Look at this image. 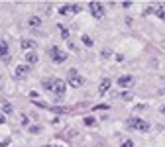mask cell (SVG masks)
<instances>
[{
	"label": "cell",
	"instance_id": "cell-24",
	"mask_svg": "<svg viewBox=\"0 0 165 147\" xmlns=\"http://www.w3.org/2000/svg\"><path fill=\"white\" fill-rule=\"evenodd\" d=\"M71 12L79 14V12H81V6H79V4H71Z\"/></svg>",
	"mask_w": 165,
	"mask_h": 147
},
{
	"label": "cell",
	"instance_id": "cell-12",
	"mask_svg": "<svg viewBox=\"0 0 165 147\" xmlns=\"http://www.w3.org/2000/svg\"><path fill=\"white\" fill-rule=\"evenodd\" d=\"M8 55V43L4 39H0V57H6Z\"/></svg>",
	"mask_w": 165,
	"mask_h": 147
},
{
	"label": "cell",
	"instance_id": "cell-28",
	"mask_svg": "<svg viewBox=\"0 0 165 147\" xmlns=\"http://www.w3.org/2000/svg\"><path fill=\"white\" fill-rule=\"evenodd\" d=\"M22 124L28 125V116H26V114H22Z\"/></svg>",
	"mask_w": 165,
	"mask_h": 147
},
{
	"label": "cell",
	"instance_id": "cell-30",
	"mask_svg": "<svg viewBox=\"0 0 165 147\" xmlns=\"http://www.w3.org/2000/svg\"><path fill=\"white\" fill-rule=\"evenodd\" d=\"M4 122H6V116H4V114H0V124H4Z\"/></svg>",
	"mask_w": 165,
	"mask_h": 147
},
{
	"label": "cell",
	"instance_id": "cell-31",
	"mask_svg": "<svg viewBox=\"0 0 165 147\" xmlns=\"http://www.w3.org/2000/svg\"><path fill=\"white\" fill-rule=\"evenodd\" d=\"M161 47H163V49H165V39H163V41H161Z\"/></svg>",
	"mask_w": 165,
	"mask_h": 147
},
{
	"label": "cell",
	"instance_id": "cell-11",
	"mask_svg": "<svg viewBox=\"0 0 165 147\" xmlns=\"http://www.w3.org/2000/svg\"><path fill=\"white\" fill-rule=\"evenodd\" d=\"M28 24H30L32 28H39L41 26V18H39V16H32V18L28 20Z\"/></svg>",
	"mask_w": 165,
	"mask_h": 147
},
{
	"label": "cell",
	"instance_id": "cell-7",
	"mask_svg": "<svg viewBox=\"0 0 165 147\" xmlns=\"http://www.w3.org/2000/svg\"><path fill=\"white\" fill-rule=\"evenodd\" d=\"M20 45H22V49H24V51H35V47H38V43H35V41L34 39H22V41H20Z\"/></svg>",
	"mask_w": 165,
	"mask_h": 147
},
{
	"label": "cell",
	"instance_id": "cell-18",
	"mask_svg": "<svg viewBox=\"0 0 165 147\" xmlns=\"http://www.w3.org/2000/svg\"><path fill=\"white\" fill-rule=\"evenodd\" d=\"M67 12H71V6H69V4H63V6L59 8V14H67Z\"/></svg>",
	"mask_w": 165,
	"mask_h": 147
},
{
	"label": "cell",
	"instance_id": "cell-6",
	"mask_svg": "<svg viewBox=\"0 0 165 147\" xmlns=\"http://www.w3.org/2000/svg\"><path fill=\"white\" fill-rule=\"evenodd\" d=\"M28 75H30V65H20V67H16V71H14V79L22 81V79H26Z\"/></svg>",
	"mask_w": 165,
	"mask_h": 147
},
{
	"label": "cell",
	"instance_id": "cell-20",
	"mask_svg": "<svg viewBox=\"0 0 165 147\" xmlns=\"http://www.w3.org/2000/svg\"><path fill=\"white\" fill-rule=\"evenodd\" d=\"M120 147H136V145H134V141H132V139H124Z\"/></svg>",
	"mask_w": 165,
	"mask_h": 147
},
{
	"label": "cell",
	"instance_id": "cell-19",
	"mask_svg": "<svg viewBox=\"0 0 165 147\" xmlns=\"http://www.w3.org/2000/svg\"><path fill=\"white\" fill-rule=\"evenodd\" d=\"M82 122H85V125H89V128H90V125H94V124H96V122H94V118H85V120H82Z\"/></svg>",
	"mask_w": 165,
	"mask_h": 147
},
{
	"label": "cell",
	"instance_id": "cell-2",
	"mask_svg": "<svg viewBox=\"0 0 165 147\" xmlns=\"http://www.w3.org/2000/svg\"><path fill=\"white\" fill-rule=\"evenodd\" d=\"M67 82H69V86L81 88V86H82V82H85V81H82V77H81L79 73H77L75 69H71V71H69V75H67Z\"/></svg>",
	"mask_w": 165,
	"mask_h": 147
},
{
	"label": "cell",
	"instance_id": "cell-27",
	"mask_svg": "<svg viewBox=\"0 0 165 147\" xmlns=\"http://www.w3.org/2000/svg\"><path fill=\"white\" fill-rule=\"evenodd\" d=\"M110 55H112V53H110V51H108V49H104V51H102V57H104V59H108Z\"/></svg>",
	"mask_w": 165,
	"mask_h": 147
},
{
	"label": "cell",
	"instance_id": "cell-22",
	"mask_svg": "<svg viewBox=\"0 0 165 147\" xmlns=\"http://www.w3.org/2000/svg\"><path fill=\"white\" fill-rule=\"evenodd\" d=\"M28 129H30V133H39V132H41V128H39V125H30Z\"/></svg>",
	"mask_w": 165,
	"mask_h": 147
},
{
	"label": "cell",
	"instance_id": "cell-5",
	"mask_svg": "<svg viewBox=\"0 0 165 147\" xmlns=\"http://www.w3.org/2000/svg\"><path fill=\"white\" fill-rule=\"evenodd\" d=\"M65 90H67V82L61 81V79H55V81H53V92L57 94V98H63Z\"/></svg>",
	"mask_w": 165,
	"mask_h": 147
},
{
	"label": "cell",
	"instance_id": "cell-21",
	"mask_svg": "<svg viewBox=\"0 0 165 147\" xmlns=\"http://www.w3.org/2000/svg\"><path fill=\"white\" fill-rule=\"evenodd\" d=\"M2 108H4V112H12V104H10V102H6V100L2 102Z\"/></svg>",
	"mask_w": 165,
	"mask_h": 147
},
{
	"label": "cell",
	"instance_id": "cell-14",
	"mask_svg": "<svg viewBox=\"0 0 165 147\" xmlns=\"http://www.w3.org/2000/svg\"><path fill=\"white\" fill-rule=\"evenodd\" d=\"M81 39H82V43H85V45H86V47H93V43H94V39H93V37H90V35H86V33H85V35H82V37H81Z\"/></svg>",
	"mask_w": 165,
	"mask_h": 147
},
{
	"label": "cell",
	"instance_id": "cell-9",
	"mask_svg": "<svg viewBox=\"0 0 165 147\" xmlns=\"http://www.w3.org/2000/svg\"><path fill=\"white\" fill-rule=\"evenodd\" d=\"M24 59H26V63H28V65H35L39 57L35 55V51H28L26 55H24Z\"/></svg>",
	"mask_w": 165,
	"mask_h": 147
},
{
	"label": "cell",
	"instance_id": "cell-29",
	"mask_svg": "<svg viewBox=\"0 0 165 147\" xmlns=\"http://www.w3.org/2000/svg\"><path fill=\"white\" fill-rule=\"evenodd\" d=\"M159 112H161V114H165V102L161 104V106H159Z\"/></svg>",
	"mask_w": 165,
	"mask_h": 147
},
{
	"label": "cell",
	"instance_id": "cell-17",
	"mask_svg": "<svg viewBox=\"0 0 165 147\" xmlns=\"http://www.w3.org/2000/svg\"><path fill=\"white\" fill-rule=\"evenodd\" d=\"M45 88L47 92H53V81H43V85H41Z\"/></svg>",
	"mask_w": 165,
	"mask_h": 147
},
{
	"label": "cell",
	"instance_id": "cell-4",
	"mask_svg": "<svg viewBox=\"0 0 165 147\" xmlns=\"http://www.w3.org/2000/svg\"><path fill=\"white\" fill-rule=\"evenodd\" d=\"M89 8H90V14H93V18H96V20L104 18L106 10H104V6H102L100 2H90V4H89Z\"/></svg>",
	"mask_w": 165,
	"mask_h": 147
},
{
	"label": "cell",
	"instance_id": "cell-23",
	"mask_svg": "<svg viewBox=\"0 0 165 147\" xmlns=\"http://www.w3.org/2000/svg\"><path fill=\"white\" fill-rule=\"evenodd\" d=\"M34 104H35L38 108H49L47 104H45V102H41V100H34Z\"/></svg>",
	"mask_w": 165,
	"mask_h": 147
},
{
	"label": "cell",
	"instance_id": "cell-32",
	"mask_svg": "<svg viewBox=\"0 0 165 147\" xmlns=\"http://www.w3.org/2000/svg\"><path fill=\"white\" fill-rule=\"evenodd\" d=\"M55 147H63V145H55Z\"/></svg>",
	"mask_w": 165,
	"mask_h": 147
},
{
	"label": "cell",
	"instance_id": "cell-15",
	"mask_svg": "<svg viewBox=\"0 0 165 147\" xmlns=\"http://www.w3.org/2000/svg\"><path fill=\"white\" fill-rule=\"evenodd\" d=\"M49 110L55 112V114H67V108H63V106H51Z\"/></svg>",
	"mask_w": 165,
	"mask_h": 147
},
{
	"label": "cell",
	"instance_id": "cell-10",
	"mask_svg": "<svg viewBox=\"0 0 165 147\" xmlns=\"http://www.w3.org/2000/svg\"><path fill=\"white\" fill-rule=\"evenodd\" d=\"M110 86H112V82H110V79H104V81L100 82V86H98V94H106Z\"/></svg>",
	"mask_w": 165,
	"mask_h": 147
},
{
	"label": "cell",
	"instance_id": "cell-25",
	"mask_svg": "<svg viewBox=\"0 0 165 147\" xmlns=\"http://www.w3.org/2000/svg\"><path fill=\"white\" fill-rule=\"evenodd\" d=\"M8 145H10V137H6V139L0 141V147H8Z\"/></svg>",
	"mask_w": 165,
	"mask_h": 147
},
{
	"label": "cell",
	"instance_id": "cell-26",
	"mask_svg": "<svg viewBox=\"0 0 165 147\" xmlns=\"http://www.w3.org/2000/svg\"><path fill=\"white\" fill-rule=\"evenodd\" d=\"M94 110H108V104H98V106H94Z\"/></svg>",
	"mask_w": 165,
	"mask_h": 147
},
{
	"label": "cell",
	"instance_id": "cell-8",
	"mask_svg": "<svg viewBox=\"0 0 165 147\" xmlns=\"http://www.w3.org/2000/svg\"><path fill=\"white\" fill-rule=\"evenodd\" d=\"M132 82H134V79L130 77V75H122L120 79H118V86H122V88H126V86H130Z\"/></svg>",
	"mask_w": 165,
	"mask_h": 147
},
{
	"label": "cell",
	"instance_id": "cell-16",
	"mask_svg": "<svg viewBox=\"0 0 165 147\" xmlns=\"http://www.w3.org/2000/svg\"><path fill=\"white\" fill-rule=\"evenodd\" d=\"M57 28H59V32H61V35H63V39H69V29L65 28L63 24H59V26H57Z\"/></svg>",
	"mask_w": 165,
	"mask_h": 147
},
{
	"label": "cell",
	"instance_id": "cell-1",
	"mask_svg": "<svg viewBox=\"0 0 165 147\" xmlns=\"http://www.w3.org/2000/svg\"><path fill=\"white\" fill-rule=\"evenodd\" d=\"M128 128H132V129H138V132H142V133H146V132H150V122H146V120H142V118H130L128 120Z\"/></svg>",
	"mask_w": 165,
	"mask_h": 147
},
{
	"label": "cell",
	"instance_id": "cell-13",
	"mask_svg": "<svg viewBox=\"0 0 165 147\" xmlns=\"http://www.w3.org/2000/svg\"><path fill=\"white\" fill-rule=\"evenodd\" d=\"M120 98L122 100H132V98H134V92H132V90H122L120 92Z\"/></svg>",
	"mask_w": 165,
	"mask_h": 147
},
{
	"label": "cell",
	"instance_id": "cell-3",
	"mask_svg": "<svg viewBox=\"0 0 165 147\" xmlns=\"http://www.w3.org/2000/svg\"><path fill=\"white\" fill-rule=\"evenodd\" d=\"M49 57H51V61H53V63H57V65H59V63H65V61H67V53L61 51L59 47H51V49H49Z\"/></svg>",
	"mask_w": 165,
	"mask_h": 147
}]
</instances>
